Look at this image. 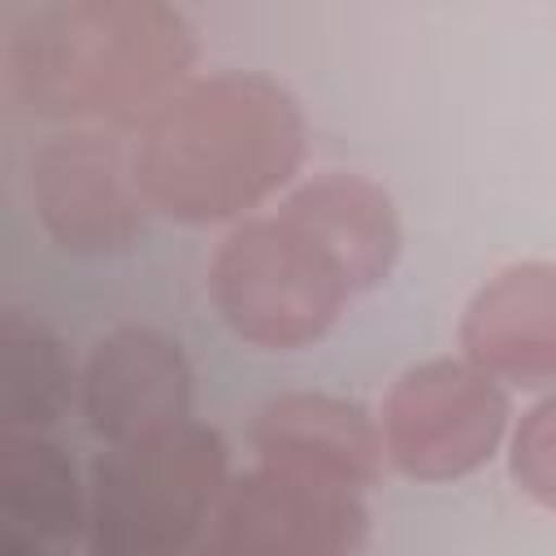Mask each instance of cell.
Returning <instances> with one entry per match:
<instances>
[{
    "label": "cell",
    "instance_id": "6da1fadb",
    "mask_svg": "<svg viewBox=\"0 0 556 556\" xmlns=\"http://www.w3.org/2000/svg\"><path fill=\"white\" fill-rule=\"evenodd\" d=\"M304 135V109L278 78L217 70L187 78L143 117L130 130V156L152 213L182 226H235L291 187Z\"/></svg>",
    "mask_w": 556,
    "mask_h": 556
},
{
    "label": "cell",
    "instance_id": "7a4b0ae2",
    "mask_svg": "<svg viewBox=\"0 0 556 556\" xmlns=\"http://www.w3.org/2000/svg\"><path fill=\"white\" fill-rule=\"evenodd\" d=\"M195 35L161 0H48L4 43L13 104L65 126L139 130L191 74Z\"/></svg>",
    "mask_w": 556,
    "mask_h": 556
},
{
    "label": "cell",
    "instance_id": "3957f363",
    "mask_svg": "<svg viewBox=\"0 0 556 556\" xmlns=\"http://www.w3.org/2000/svg\"><path fill=\"white\" fill-rule=\"evenodd\" d=\"M230 486V447L208 421L100 447L87 469L91 556H195Z\"/></svg>",
    "mask_w": 556,
    "mask_h": 556
},
{
    "label": "cell",
    "instance_id": "277c9868",
    "mask_svg": "<svg viewBox=\"0 0 556 556\" xmlns=\"http://www.w3.org/2000/svg\"><path fill=\"white\" fill-rule=\"evenodd\" d=\"M208 295L226 330L261 352H300L330 334L352 291L278 213L235 222L208 261Z\"/></svg>",
    "mask_w": 556,
    "mask_h": 556
},
{
    "label": "cell",
    "instance_id": "5b68a950",
    "mask_svg": "<svg viewBox=\"0 0 556 556\" xmlns=\"http://www.w3.org/2000/svg\"><path fill=\"white\" fill-rule=\"evenodd\" d=\"M513 400L465 356L408 365L382 395V456L408 482H456L478 473L508 439Z\"/></svg>",
    "mask_w": 556,
    "mask_h": 556
},
{
    "label": "cell",
    "instance_id": "8992f818",
    "mask_svg": "<svg viewBox=\"0 0 556 556\" xmlns=\"http://www.w3.org/2000/svg\"><path fill=\"white\" fill-rule=\"evenodd\" d=\"M26 191L48 239L70 256H113L139 243L148 200L130 135L104 126L48 130L26 156Z\"/></svg>",
    "mask_w": 556,
    "mask_h": 556
},
{
    "label": "cell",
    "instance_id": "52a82bcc",
    "mask_svg": "<svg viewBox=\"0 0 556 556\" xmlns=\"http://www.w3.org/2000/svg\"><path fill=\"white\" fill-rule=\"evenodd\" d=\"M365 534V491L256 460L230 478L204 547L217 556H356Z\"/></svg>",
    "mask_w": 556,
    "mask_h": 556
},
{
    "label": "cell",
    "instance_id": "ba28073f",
    "mask_svg": "<svg viewBox=\"0 0 556 556\" xmlns=\"http://www.w3.org/2000/svg\"><path fill=\"white\" fill-rule=\"evenodd\" d=\"M195 378L178 348L156 326H117L100 334L78 369V413L100 447L139 443L178 430L191 417Z\"/></svg>",
    "mask_w": 556,
    "mask_h": 556
},
{
    "label": "cell",
    "instance_id": "9c48e42d",
    "mask_svg": "<svg viewBox=\"0 0 556 556\" xmlns=\"http://www.w3.org/2000/svg\"><path fill=\"white\" fill-rule=\"evenodd\" d=\"M460 356L504 391H556V261H513L465 304Z\"/></svg>",
    "mask_w": 556,
    "mask_h": 556
},
{
    "label": "cell",
    "instance_id": "30bf717a",
    "mask_svg": "<svg viewBox=\"0 0 556 556\" xmlns=\"http://www.w3.org/2000/svg\"><path fill=\"white\" fill-rule=\"evenodd\" d=\"M287 226H295L348 282L352 295L374 291L391 278L400 261V213L382 182L352 169H321L295 182L274 208Z\"/></svg>",
    "mask_w": 556,
    "mask_h": 556
},
{
    "label": "cell",
    "instance_id": "8fae6325",
    "mask_svg": "<svg viewBox=\"0 0 556 556\" xmlns=\"http://www.w3.org/2000/svg\"><path fill=\"white\" fill-rule=\"evenodd\" d=\"M256 460L369 491L382 469L378 417L330 391H282L252 421Z\"/></svg>",
    "mask_w": 556,
    "mask_h": 556
},
{
    "label": "cell",
    "instance_id": "7c38bea8",
    "mask_svg": "<svg viewBox=\"0 0 556 556\" xmlns=\"http://www.w3.org/2000/svg\"><path fill=\"white\" fill-rule=\"evenodd\" d=\"M0 517L35 543H70L87 534V486L74 456L48 434H0Z\"/></svg>",
    "mask_w": 556,
    "mask_h": 556
},
{
    "label": "cell",
    "instance_id": "4fadbf2b",
    "mask_svg": "<svg viewBox=\"0 0 556 556\" xmlns=\"http://www.w3.org/2000/svg\"><path fill=\"white\" fill-rule=\"evenodd\" d=\"M78 404V369L65 343L30 313L4 308L0 317V426L43 434Z\"/></svg>",
    "mask_w": 556,
    "mask_h": 556
},
{
    "label": "cell",
    "instance_id": "5bb4252c",
    "mask_svg": "<svg viewBox=\"0 0 556 556\" xmlns=\"http://www.w3.org/2000/svg\"><path fill=\"white\" fill-rule=\"evenodd\" d=\"M508 473L526 500L556 513V391L508 430Z\"/></svg>",
    "mask_w": 556,
    "mask_h": 556
},
{
    "label": "cell",
    "instance_id": "9a60e30c",
    "mask_svg": "<svg viewBox=\"0 0 556 556\" xmlns=\"http://www.w3.org/2000/svg\"><path fill=\"white\" fill-rule=\"evenodd\" d=\"M4 556H48V552H43V543H35V539H26V534L4 530Z\"/></svg>",
    "mask_w": 556,
    "mask_h": 556
},
{
    "label": "cell",
    "instance_id": "2e32d148",
    "mask_svg": "<svg viewBox=\"0 0 556 556\" xmlns=\"http://www.w3.org/2000/svg\"><path fill=\"white\" fill-rule=\"evenodd\" d=\"M195 556H217V552H213V547H200V552H195Z\"/></svg>",
    "mask_w": 556,
    "mask_h": 556
}]
</instances>
